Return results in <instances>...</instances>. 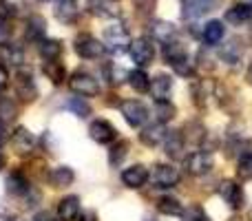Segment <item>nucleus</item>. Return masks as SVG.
I'll list each match as a JSON object with an SVG mask.
<instances>
[{
    "label": "nucleus",
    "mask_w": 252,
    "mask_h": 221,
    "mask_svg": "<svg viewBox=\"0 0 252 221\" xmlns=\"http://www.w3.org/2000/svg\"><path fill=\"white\" fill-rule=\"evenodd\" d=\"M223 33H226V27H223V22L221 20H210V22H206V27H204V31H201V38H204V42L206 44H219L223 40Z\"/></svg>",
    "instance_id": "nucleus-25"
},
{
    "label": "nucleus",
    "mask_w": 252,
    "mask_h": 221,
    "mask_svg": "<svg viewBox=\"0 0 252 221\" xmlns=\"http://www.w3.org/2000/svg\"><path fill=\"white\" fill-rule=\"evenodd\" d=\"M120 111H122L126 124L133 126V128L144 126V122L148 120V109L139 100H124L122 104H120Z\"/></svg>",
    "instance_id": "nucleus-6"
},
{
    "label": "nucleus",
    "mask_w": 252,
    "mask_h": 221,
    "mask_svg": "<svg viewBox=\"0 0 252 221\" xmlns=\"http://www.w3.org/2000/svg\"><path fill=\"white\" fill-rule=\"evenodd\" d=\"M18 117V104L7 95H0V124H11Z\"/></svg>",
    "instance_id": "nucleus-30"
},
{
    "label": "nucleus",
    "mask_w": 252,
    "mask_h": 221,
    "mask_svg": "<svg viewBox=\"0 0 252 221\" xmlns=\"http://www.w3.org/2000/svg\"><path fill=\"white\" fill-rule=\"evenodd\" d=\"M244 56V42L239 38H230L226 44L221 47V60L228 64H237Z\"/></svg>",
    "instance_id": "nucleus-27"
},
{
    "label": "nucleus",
    "mask_w": 252,
    "mask_h": 221,
    "mask_svg": "<svg viewBox=\"0 0 252 221\" xmlns=\"http://www.w3.org/2000/svg\"><path fill=\"white\" fill-rule=\"evenodd\" d=\"M35 2H47V0H35Z\"/></svg>",
    "instance_id": "nucleus-49"
},
{
    "label": "nucleus",
    "mask_w": 252,
    "mask_h": 221,
    "mask_svg": "<svg viewBox=\"0 0 252 221\" xmlns=\"http://www.w3.org/2000/svg\"><path fill=\"white\" fill-rule=\"evenodd\" d=\"M2 139H4V133H2V124H0V144H2Z\"/></svg>",
    "instance_id": "nucleus-45"
},
{
    "label": "nucleus",
    "mask_w": 252,
    "mask_h": 221,
    "mask_svg": "<svg viewBox=\"0 0 252 221\" xmlns=\"http://www.w3.org/2000/svg\"><path fill=\"white\" fill-rule=\"evenodd\" d=\"M219 197L223 199V204L232 210H241L244 206V188L235 182V179H223L219 184Z\"/></svg>",
    "instance_id": "nucleus-7"
},
{
    "label": "nucleus",
    "mask_w": 252,
    "mask_h": 221,
    "mask_svg": "<svg viewBox=\"0 0 252 221\" xmlns=\"http://www.w3.org/2000/svg\"><path fill=\"white\" fill-rule=\"evenodd\" d=\"M130 35L126 31V27L122 25H111L104 29V35H102V44L104 49H109L111 53H124L130 49Z\"/></svg>",
    "instance_id": "nucleus-1"
},
{
    "label": "nucleus",
    "mask_w": 252,
    "mask_h": 221,
    "mask_svg": "<svg viewBox=\"0 0 252 221\" xmlns=\"http://www.w3.org/2000/svg\"><path fill=\"white\" fill-rule=\"evenodd\" d=\"M69 89L80 97H97L100 95V82L87 71H75L69 78Z\"/></svg>",
    "instance_id": "nucleus-2"
},
{
    "label": "nucleus",
    "mask_w": 252,
    "mask_h": 221,
    "mask_svg": "<svg viewBox=\"0 0 252 221\" xmlns=\"http://www.w3.org/2000/svg\"><path fill=\"white\" fill-rule=\"evenodd\" d=\"M89 135H91L93 142L97 144H113L118 139V130L111 124L109 120H95L89 126Z\"/></svg>",
    "instance_id": "nucleus-10"
},
{
    "label": "nucleus",
    "mask_w": 252,
    "mask_h": 221,
    "mask_svg": "<svg viewBox=\"0 0 252 221\" xmlns=\"http://www.w3.org/2000/svg\"><path fill=\"white\" fill-rule=\"evenodd\" d=\"M25 38L29 40V42L40 44L47 38V20H44L42 16H29L27 27H25Z\"/></svg>",
    "instance_id": "nucleus-15"
},
{
    "label": "nucleus",
    "mask_w": 252,
    "mask_h": 221,
    "mask_svg": "<svg viewBox=\"0 0 252 221\" xmlns=\"http://www.w3.org/2000/svg\"><path fill=\"white\" fill-rule=\"evenodd\" d=\"M7 82H9V73H7V69H4V64H0V91L7 87Z\"/></svg>",
    "instance_id": "nucleus-41"
},
{
    "label": "nucleus",
    "mask_w": 252,
    "mask_h": 221,
    "mask_svg": "<svg viewBox=\"0 0 252 221\" xmlns=\"http://www.w3.org/2000/svg\"><path fill=\"white\" fill-rule=\"evenodd\" d=\"M155 4H157V0H133L135 13H137L139 18L153 16V11H155Z\"/></svg>",
    "instance_id": "nucleus-38"
},
{
    "label": "nucleus",
    "mask_w": 252,
    "mask_h": 221,
    "mask_svg": "<svg viewBox=\"0 0 252 221\" xmlns=\"http://www.w3.org/2000/svg\"><path fill=\"white\" fill-rule=\"evenodd\" d=\"M128 53H130V58H133L135 64H139V66L153 64V60H155V47H153V40L135 38L133 42H130Z\"/></svg>",
    "instance_id": "nucleus-5"
},
{
    "label": "nucleus",
    "mask_w": 252,
    "mask_h": 221,
    "mask_svg": "<svg viewBox=\"0 0 252 221\" xmlns=\"http://www.w3.org/2000/svg\"><path fill=\"white\" fill-rule=\"evenodd\" d=\"M182 219L184 221H210L208 217H206L204 208H201V206H197V204L188 206V208L182 213Z\"/></svg>",
    "instance_id": "nucleus-39"
},
{
    "label": "nucleus",
    "mask_w": 252,
    "mask_h": 221,
    "mask_svg": "<svg viewBox=\"0 0 252 221\" xmlns=\"http://www.w3.org/2000/svg\"><path fill=\"white\" fill-rule=\"evenodd\" d=\"M164 60L168 62L170 66H177V64H182V62H186L188 60V51H186V47L184 44H179V42H168V44H164Z\"/></svg>",
    "instance_id": "nucleus-24"
},
{
    "label": "nucleus",
    "mask_w": 252,
    "mask_h": 221,
    "mask_svg": "<svg viewBox=\"0 0 252 221\" xmlns=\"http://www.w3.org/2000/svg\"><path fill=\"white\" fill-rule=\"evenodd\" d=\"M62 42L60 40H56V38H44L42 42L38 44V51H40V56L44 58V62L47 60H58V58L62 56Z\"/></svg>",
    "instance_id": "nucleus-29"
},
{
    "label": "nucleus",
    "mask_w": 252,
    "mask_h": 221,
    "mask_svg": "<svg viewBox=\"0 0 252 221\" xmlns=\"http://www.w3.org/2000/svg\"><path fill=\"white\" fill-rule=\"evenodd\" d=\"M151 93H153V97H155V102L168 100L170 93H173V78L166 73L155 75V78L151 80Z\"/></svg>",
    "instance_id": "nucleus-18"
},
{
    "label": "nucleus",
    "mask_w": 252,
    "mask_h": 221,
    "mask_svg": "<svg viewBox=\"0 0 252 221\" xmlns=\"http://www.w3.org/2000/svg\"><path fill=\"white\" fill-rule=\"evenodd\" d=\"M151 182L157 188H173L179 182V170L170 164H155L151 173Z\"/></svg>",
    "instance_id": "nucleus-9"
},
{
    "label": "nucleus",
    "mask_w": 252,
    "mask_h": 221,
    "mask_svg": "<svg viewBox=\"0 0 252 221\" xmlns=\"http://www.w3.org/2000/svg\"><path fill=\"white\" fill-rule=\"evenodd\" d=\"M246 80H248V84H250V87H252V62H250L248 71H246Z\"/></svg>",
    "instance_id": "nucleus-44"
},
{
    "label": "nucleus",
    "mask_w": 252,
    "mask_h": 221,
    "mask_svg": "<svg viewBox=\"0 0 252 221\" xmlns=\"http://www.w3.org/2000/svg\"><path fill=\"white\" fill-rule=\"evenodd\" d=\"M184 139H188V142H192V144H201L206 139V128H204V124L201 122H186V126H184Z\"/></svg>",
    "instance_id": "nucleus-32"
},
{
    "label": "nucleus",
    "mask_w": 252,
    "mask_h": 221,
    "mask_svg": "<svg viewBox=\"0 0 252 221\" xmlns=\"http://www.w3.org/2000/svg\"><path fill=\"white\" fill-rule=\"evenodd\" d=\"M44 75H47V80H51V84H56V87H60V84H64L66 80V66L62 64L60 60H47L42 66Z\"/></svg>",
    "instance_id": "nucleus-26"
},
{
    "label": "nucleus",
    "mask_w": 252,
    "mask_h": 221,
    "mask_svg": "<svg viewBox=\"0 0 252 221\" xmlns=\"http://www.w3.org/2000/svg\"><path fill=\"white\" fill-rule=\"evenodd\" d=\"M80 11H78V4L75 0H60L56 7V18L62 22V25H73L78 20Z\"/></svg>",
    "instance_id": "nucleus-22"
},
{
    "label": "nucleus",
    "mask_w": 252,
    "mask_h": 221,
    "mask_svg": "<svg viewBox=\"0 0 252 221\" xmlns=\"http://www.w3.org/2000/svg\"><path fill=\"white\" fill-rule=\"evenodd\" d=\"M153 113H155V117H157V122H159V124H166V122H170L175 115H177V106L170 104V100L155 102V109H153Z\"/></svg>",
    "instance_id": "nucleus-33"
},
{
    "label": "nucleus",
    "mask_w": 252,
    "mask_h": 221,
    "mask_svg": "<svg viewBox=\"0 0 252 221\" xmlns=\"http://www.w3.org/2000/svg\"><path fill=\"white\" fill-rule=\"evenodd\" d=\"M2 168H4V157L0 155V170H2Z\"/></svg>",
    "instance_id": "nucleus-46"
},
{
    "label": "nucleus",
    "mask_w": 252,
    "mask_h": 221,
    "mask_svg": "<svg viewBox=\"0 0 252 221\" xmlns=\"http://www.w3.org/2000/svg\"><path fill=\"white\" fill-rule=\"evenodd\" d=\"M250 18H252L250 2H237L226 11V20L230 22V25H241V22H248Z\"/></svg>",
    "instance_id": "nucleus-28"
},
{
    "label": "nucleus",
    "mask_w": 252,
    "mask_h": 221,
    "mask_svg": "<svg viewBox=\"0 0 252 221\" xmlns=\"http://www.w3.org/2000/svg\"><path fill=\"white\" fill-rule=\"evenodd\" d=\"M186 139H184V135L179 133H168V137H166V155L170 157V159H184L186 157Z\"/></svg>",
    "instance_id": "nucleus-23"
},
{
    "label": "nucleus",
    "mask_w": 252,
    "mask_h": 221,
    "mask_svg": "<svg viewBox=\"0 0 252 221\" xmlns=\"http://www.w3.org/2000/svg\"><path fill=\"white\" fill-rule=\"evenodd\" d=\"M157 210H159L161 215H173V217H175V215H182L184 213L179 199H175V197H170V195L159 197V199H157Z\"/></svg>",
    "instance_id": "nucleus-36"
},
{
    "label": "nucleus",
    "mask_w": 252,
    "mask_h": 221,
    "mask_svg": "<svg viewBox=\"0 0 252 221\" xmlns=\"http://www.w3.org/2000/svg\"><path fill=\"white\" fill-rule=\"evenodd\" d=\"M4 221H20V219H18V217H7Z\"/></svg>",
    "instance_id": "nucleus-47"
},
{
    "label": "nucleus",
    "mask_w": 252,
    "mask_h": 221,
    "mask_svg": "<svg viewBox=\"0 0 252 221\" xmlns=\"http://www.w3.org/2000/svg\"><path fill=\"white\" fill-rule=\"evenodd\" d=\"M82 215V206H80V197L69 195L62 197L58 201V219L60 221H78Z\"/></svg>",
    "instance_id": "nucleus-13"
},
{
    "label": "nucleus",
    "mask_w": 252,
    "mask_h": 221,
    "mask_svg": "<svg viewBox=\"0 0 252 221\" xmlns=\"http://www.w3.org/2000/svg\"><path fill=\"white\" fill-rule=\"evenodd\" d=\"M11 146L18 155H29L35 146L33 133H31L29 128H25V126H18V128L11 133Z\"/></svg>",
    "instance_id": "nucleus-12"
},
{
    "label": "nucleus",
    "mask_w": 252,
    "mask_h": 221,
    "mask_svg": "<svg viewBox=\"0 0 252 221\" xmlns=\"http://www.w3.org/2000/svg\"><path fill=\"white\" fill-rule=\"evenodd\" d=\"M166 137H168V133H166V126L164 124H148L142 128V133H139V142L144 144V146L148 148H155L159 146L161 142H166Z\"/></svg>",
    "instance_id": "nucleus-14"
},
{
    "label": "nucleus",
    "mask_w": 252,
    "mask_h": 221,
    "mask_svg": "<svg viewBox=\"0 0 252 221\" xmlns=\"http://www.w3.org/2000/svg\"><path fill=\"white\" fill-rule=\"evenodd\" d=\"M78 221H97V217H95V213H82Z\"/></svg>",
    "instance_id": "nucleus-43"
},
{
    "label": "nucleus",
    "mask_w": 252,
    "mask_h": 221,
    "mask_svg": "<svg viewBox=\"0 0 252 221\" xmlns=\"http://www.w3.org/2000/svg\"><path fill=\"white\" fill-rule=\"evenodd\" d=\"M13 91H16V97L22 102H33L38 97V84H35L33 75L27 69H18L16 75H13Z\"/></svg>",
    "instance_id": "nucleus-3"
},
{
    "label": "nucleus",
    "mask_w": 252,
    "mask_h": 221,
    "mask_svg": "<svg viewBox=\"0 0 252 221\" xmlns=\"http://www.w3.org/2000/svg\"><path fill=\"white\" fill-rule=\"evenodd\" d=\"M217 0H184V18H199L204 13L213 11Z\"/></svg>",
    "instance_id": "nucleus-20"
},
{
    "label": "nucleus",
    "mask_w": 252,
    "mask_h": 221,
    "mask_svg": "<svg viewBox=\"0 0 252 221\" xmlns=\"http://www.w3.org/2000/svg\"><path fill=\"white\" fill-rule=\"evenodd\" d=\"M250 31H252V27H250Z\"/></svg>",
    "instance_id": "nucleus-50"
},
{
    "label": "nucleus",
    "mask_w": 252,
    "mask_h": 221,
    "mask_svg": "<svg viewBox=\"0 0 252 221\" xmlns=\"http://www.w3.org/2000/svg\"><path fill=\"white\" fill-rule=\"evenodd\" d=\"M4 186H7V192H9V195H13V197H25L27 192L33 188L22 170H13V173L7 177Z\"/></svg>",
    "instance_id": "nucleus-16"
},
{
    "label": "nucleus",
    "mask_w": 252,
    "mask_h": 221,
    "mask_svg": "<svg viewBox=\"0 0 252 221\" xmlns=\"http://www.w3.org/2000/svg\"><path fill=\"white\" fill-rule=\"evenodd\" d=\"M89 11L97 18H118L120 4L118 0H89Z\"/></svg>",
    "instance_id": "nucleus-19"
},
{
    "label": "nucleus",
    "mask_w": 252,
    "mask_h": 221,
    "mask_svg": "<svg viewBox=\"0 0 252 221\" xmlns=\"http://www.w3.org/2000/svg\"><path fill=\"white\" fill-rule=\"evenodd\" d=\"M106 80H109L111 84H120V82H124V80H128V73H126L124 69H120V66L109 64L106 66Z\"/></svg>",
    "instance_id": "nucleus-40"
},
{
    "label": "nucleus",
    "mask_w": 252,
    "mask_h": 221,
    "mask_svg": "<svg viewBox=\"0 0 252 221\" xmlns=\"http://www.w3.org/2000/svg\"><path fill=\"white\" fill-rule=\"evenodd\" d=\"M148 179H151V173H148V168L144 164H133L122 170V184L126 188H133V190L142 188Z\"/></svg>",
    "instance_id": "nucleus-11"
},
{
    "label": "nucleus",
    "mask_w": 252,
    "mask_h": 221,
    "mask_svg": "<svg viewBox=\"0 0 252 221\" xmlns=\"http://www.w3.org/2000/svg\"><path fill=\"white\" fill-rule=\"evenodd\" d=\"M73 49L84 60H97V58L104 53V44L91 33H80L73 42Z\"/></svg>",
    "instance_id": "nucleus-4"
},
{
    "label": "nucleus",
    "mask_w": 252,
    "mask_h": 221,
    "mask_svg": "<svg viewBox=\"0 0 252 221\" xmlns=\"http://www.w3.org/2000/svg\"><path fill=\"white\" fill-rule=\"evenodd\" d=\"M128 84L135 89L137 93H146L151 91V78H148L146 71L137 69V71H130L128 73Z\"/></svg>",
    "instance_id": "nucleus-31"
},
{
    "label": "nucleus",
    "mask_w": 252,
    "mask_h": 221,
    "mask_svg": "<svg viewBox=\"0 0 252 221\" xmlns=\"http://www.w3.org/2000/svg\"><path fill=\"white\" fill-rule=\"evenodd\" d=\"M248 219H250V221H252V208H250V210H248Z\"/></svg>",
    "instance_id": "nucleus-48"
},
{
    "label": "nucleus",
    "mask_w": 252,
    "mask_h": 221,
    "mask_svg": "<svg viewBox=\"0 0 252 221\" xmlns=\"http://www.w3.org/2000/svg\"><path fill=\"white\" fill-rule=\"evenodd\" d=\"M64 109L71 111L73 115H78V117H89V115H91V104L87 102V97H80V95L66 100L64 102Z\"/></svg>",
    "instance_id": "nucleus-34"
},
{
    "label": "nucleus",
    "mask_w": 252,
    "mask_h": 221,
    "mask_svg": "<svg viewBox=\"0 0 252 221\" xmlns=\"http://www.w3.org/2000/svg\"><path fill=\"white\" fill-rule=\"evenodd\" d=\"M237 177L241 182H250L252 179V151L244 153L239 157V161H237Z\"/></svg>",
    "instance_id": "nucleus-37"
},
{
    "label": "nucleus",
    "mask_w": 252,
    "mask_h": 221,
    "mask_svg": "<svg viewBox=\"0 0 252 221\" xmlns=\"http://www.w3.org/2000/svg\"><path fill=\"white\" fill-rule=\"evenodd\" d=\"M126 155H128V142L126 139H118V142H113V146L109 151V164L115 168V166L122 164Z\"/></svg>",
    "instance_id": "nucleus-35"
},
{
    "label": "nucleus",
    "mask_w": 252,
    "mask_h": 221,
    "mask_svg": "<svg viewBox=\"0 0 252 221\" xmlns=\"http://www.w3.org/2000/svg\"><path fill=\"white\" fill-rule=\"evenodd\" d=\"M184 168H186L190 175H195V177L206 175L213 170V157H210V153H206V151H195V153L184 157Z\"/></svg>",
    "instance_id": "nucleus-8"
},
{
    "label": "nucleus",
    "mask_w": 252,
    "mask_h": 221,
    "mask_svg": "<svg viewBox=\"0 0 252 221\" xmlns=\"http://www.w3.org/2000/svg\"><path fill=\"white\" fill-rule=\"evenodd\" d=\"M75 179V173L71 166H56V168L49 170V182L53 188H66L71 186Z\"/></svg>",
    "instance_id": "nucleus-21"
},
{
    "label": "nucleus",
    "mask_w": 252,
    "mask_h": 221,
    "mask_svg": "<svg viewBox=\"0 0 252 221\" xmlns=\"http://www.w3.org/2000/svg\"><path fill=\"white\" fill-rule=\"evenodd\" d=\"M33 221H58V219L53 217L51 213H47V210H44V213H38V215H35Z\"/></svg>",
    "instance_id": "nucleus-42"
},
{
    "label": "nucleus",
    "mask_w": 252,
    "mask_h": 221,
    "mask_svg": "<svg viewBox=\"0 0 252 221\" xmlns=\"http://www.w3.org/2000/svg\"><path fill=\"white\" fill-rule=\"evenodd\" d=\"M151 35H153V40H157V42L168 44V42H173L175 35H177V27L168 20H153L151 22Z\"/></svg>",
    "instance_id": "nucleus-17"
}]
</instances>
